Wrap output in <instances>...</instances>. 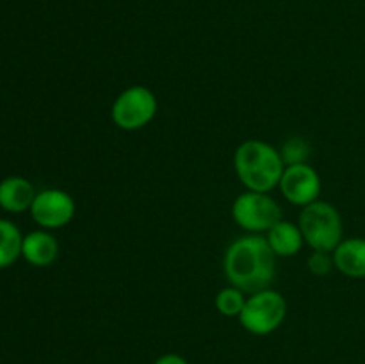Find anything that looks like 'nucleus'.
Wrapping results in <instances>:
<instances>
[{
	"label": "nucleus",
	"instance_id": "2eb2a0df",
	"mask_svg": "<svg viewBox=\"0 0 365 364\" xmlns=\"http://www.w3.org/2000/svg\"><path fill=\"white\" fill-rule=\"evenodd\" d=\"M280 156H282V161H284L285 166L309 163L310 146H309V143L305 141V139L294 136V138H289L287 141L282 145Z\"/></svg>",
	"mask_w": 365,
	"mask_h": 364
},
{
	"label": "nucleus",
	"instance_id": "4468645a",
	"mask_svg": "<svg viewBox=\"0 0 365 364\" xmlns=\"http://www.w3.org/2000/svg\"><path fill=\"white\" fill-rule=\"evenodd\" d=\"M214 303H216V309L221 316L239 318L246 303V293L230 284L217 291Z\"/></svg>",
	"mask_w": 365,
	"mask_h": 364
},
{
	"label": "nucleus",
	"instance_id": "ddd939ff",
	"mask_svg": "<svg viewBox=\"0 0 365 364\" xmlns=\"http://www.w3.org/2000/svg\"><path fill=\"white\" fill-rule=\"evenodd\" d=\"M24 234L9 220L0 218V270L9 268L21 257Z\"/></svg>",
	"mask_w": 365,
	"mask_h": 364
},
{
	"label": "nucleus",
	"instance_id": "f257e3e1",
	"mask_svg": "<svg viewBox=\"0 0 365 364\" xmlns=\"http://www.w3.org/2000/svg\"><path fill=\"white\" fill-rule=\"evenodd\" d=\"M223 271L232 285L246 295L271 288L277 275V256L266 236L246 234L234 239L223 256Z\"/></svg>",
	"mask_w": 365,
	"mask_h": 364
},
{
	"label": "nucleus",
	"instance_id": "9d476101",
	"mask_svg": "<svg viewBox=\"0 0 365 364\" xmlns=\"http://www.w3.org/2000/svg\"><path fill=\"white\" fill-rule=\"evenodd\" d=\"M36 189L31 181L20 175H11L0 181V207L7 213L20 214L31 209Z\"/></svg>",
	"mask_w": 365,
	"mask_h": 364
},
{
	"label": "nucleus",
	"instance_id": "f8f14e48",
	"mask_svg": "<svg viewBox=\"0 0 365 364\" xmlns=\"http://www.w3.org/2000/svg\"><path fill=\"white\" fill-rule=\"evenodd\" d=\"M266 239L274 256L285 257V259L294 257L305 246V239L299 231V225L284 220V218L266 232Z\"/></svg>",
	"mask_w": 365,
	"mask_h": 364
},
{
	"label": "nucleus",
	"instance_id": "39448f33",
	"mask_svg": "<svg viewBox=\"0 0 365 364\" xmlns=\"http://www.w3.org/2000/svg\"><path fill=\"white\" fill-rule=\"evenodd\" d=\"M159 111L155 93L146 86H130L114 98L110 118L121 131L135 132L145 128Z\"/></svg>",
	"mask_w": 365,
	"mask_h": 364
},
{
	"label": "nucleus",
	"instance_id": "20e7f679",
	"mask_svg": "<svg viewBox=\"0 0 365 364\" xmlns=\"http://www.w3.org/2000/svg\"><path fill=\"white\" fill-rule=\"evenodd\" d=\"M287 318V300L273 288L260 289L246 296L239 314V323L253 335H269L284 325Z\"/></svg>",
	"mask_w": 365,
	"mask_h": 364
},
{
	"label": "nucleus",
	"instance_id": "0eeeda50",
	"mask_svg": "<svg viewBox=\"0 0 365 364\" xmlns=\"http://www.w3.org/2000/svg\"><path fill=\"white\" fill-rule=\"evenodd\" d=\"M31 216L36 223L45 231H57L71 223L75 218L73 196L64 189L48 188L36 193L34 202L31 206Z\"/></svg>",
	"mask_w": 365,
	"mask_h": 364
},
{
	"label": "nucleus",
	"instance_id": "9b49d317",
	"mask_svg": "<svg viewBox=\"0 0 365 364\" xmlns=\"http://www.w3.org/2000/svg\"><path fill=\"white\" fill-rule=\"evenodd\" d=\"M335 270L349 278H365V238H344L331 252Z\"/></svg>",
	"mask_w": 365,
	"mask_h": 364
},
{
	"label": "nucleus",
	"instance_id": "dca6fc26",
	"mask_svg": "<svg viewBox=\"0 0 365 364\" xmlns=\"http://www.w3.org/2000/svg\"><path fill=\"white\" fill-rule=\"evenodd\" d=\"M307 266H309L310 273L317 275V277H324L331 270H335L334 256L330 252H317V250H312V253L307 259Z\"/></svg>",
	"mask_w": 365,
	"mask_h": 364
},
{
	"label": "nucleus",
	"instance_id": "7ed1b4c3",
	"mask_svg": "<svg viewBox=\"0 0 365 364\" xmlns=\"http://www.w3.org/2000/svg\"><path fill=\"white\" fill-rule=\"evenodd\" d=\"M299 231L305 245L317 252H334L344 239V223L337 207L324 200H316L299 213Z\"/></svg>",
	"mask_w": 365,
	"mask_h": 364
},
{
	"label": "nucleus",
	"instance_id": "f03ea898",
	"mask_svg": "<svg viewBox=\"0 0 365 364\" xmlns=\"http://www.w3.org/2000/svg\"><path fill=\"white\" fill-rule=\"evenodd\" d=\"M234 170L248 191L271 193L280 184L285 164L280 150L262 139H246L235 148Z\"/></svg>",
	"mask_w": 365,
	"mask_h": 364
},
{
	"label": "nucleus",
	"instance_id": "6e6552de",
	"mask_svg": "<svg viewBox=\"0 0 365 364\" xmlns=\"http://www.w3.org/2000/svg\"><path fill=\"white\" fill-rule=\"evenodd\" d=\"M278 189L289 203L307 207L319 200L323 184H321V177L316 168L310 166L309 163H303L285 166Z\"/></svg>",
	"mask_w": 365,
	"mask_h": 364
},
{
	"label": "nucleus",
	"instance_id": "423d86ee",
	"mask_svg": "<svg viewBox=\"0 0 365 364\" xmlns=\"http://www.w3.org/2000/svg\"><path fill=\"white\" fill-rule=\"evenodd\" d=\"M232 218L248 234H266L282 220V207L269 193L248 191L232 203Z\"/></svg>",
	"mask_w": 365,
	"mask_h": 364
},
{
	"label": "nucleus",
	"instance_id": "1a4fd4ad",
	"mask_svg": "<svg viewBox=\"0 0 365 364\" xmlns=\"http://www.w3.org/2000/svg\"><path fill=\"white\" fill-rule=\"evenodd\" d=\"M57 256H59V243L53 238V234H50V231L39 228V231H32L24 236L21 257L32 266H50L52 263H56Z\"/></svg>",
	"mask_w": 365,
	"mask_h": 364
},
{
	"label": "nucleus",
	"instance_id": "f3484780",
	"mask_svg": "<svg viewBox=\"0 0 365 364\" xmlns=\"http://www.w3.org/2000/svg\"><path fill=\"white\" fill-rule=\"evenodd\" d=\"M153 364H189V363L184 359V357L178 355V353H164V355L157 357Z\"/></svg>",
	"mask_w": 365,
	"mask_h": 364
}]
</instances>
